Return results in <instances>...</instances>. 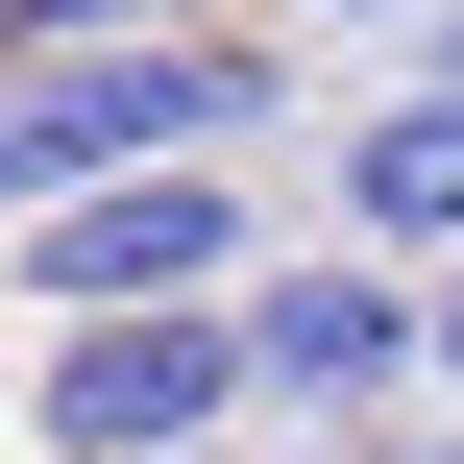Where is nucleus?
<instances>
[{"label": "nucleus", "instance_id": "nucleus-10", "mask_svg": "<svg viewBox=\"0 0 464 464\" xmlns=\"http://www.w3.org/2000/svg\"><path fill=\"white\" fill-rule=\"evenodd\" d=\"M147 464H269V440H147Z\"/></svg>", "mask_w": 464, "mask_h": 464}, {"label": "nucleus", "instance_id": "nucleus-2", "mask_svg": "<svg viewBox=\"0 0 464 464\" xmlns=\"http://www.w3.org/2000/svg\"><path fill=\"white\" fill-rule=\"evenodd\" d=\"M24 440H49V464L269 440V416H245V294H98V318H49V367H24Z\"/></svg>", "mask_w": 464, "mask_h": 464}, {"label": "nucleus", "instance_id": "nucleus-9", "mask_svg": "<svg viewBox=\"0 0 464 464\" xmlns=\"http://www.w3.org/2000/svg\"><path fill=\"white\" fill-rule=\"evenodd\" d=\"M416 73H464V0H416Z\"/></svg>", "mask_w": 464, "mask_h": 464}, {"label": "nucleus", "instance_id": "nucleus-7", "mask_svg": "<svg viewBox=\"0 0 464 464\" xmlns=\"http://www.w3.org/2000/svg\"><path fill=\"white\" fill-rule=\"evenodd\" d=\"M416 294H440V343H416V392H464V245H440V269H416Z\"/></svg>", "mask_w": 464, "mask_h": 464}, {"label": "nucleus", "instance_id": "nucleus-1", "mask_svg": "<svg viewBox=\"0 0 464 464\" xmlns=\"http://www.w3.org/2000/svg\"><path fill=\"white\" fill-rule=\"evenodd\" d=\"M294 98L269 24H98V49H0V220H49L73 171H171V147H245Z\"/></svg>", "mask_w": 464, "mask_h": 464}, {"label": "nucleus", "instance_id": "nucleus-5", "mask_svg": "<svg viewBox=\"0 0 464 464\" xmlns=\"http://www.w3.org/2000/svg\"><path fill=\"white\" fill-rule=\"evenodd\" d=\"M343 245H392V269H440L464 245V73H392V98H343Z\"/></svg>", "mask_w": 464, "mask_h": 464}, {"label": "nucleus", "instance_id": "nucleus-8", "mask_svg": "<svg viewBox=\"0 0 464 464\" xmlns=\"http://www.w3.org/2000/svg\"><path fill=\"white\" fill-rule=\"evenodd\" d=\"M294 24H318V49H343V24H416V0H294Z\"/></svg>", "mask_w": 464, "mask_h": 464}, {"label": "nucleus", "instance_id": "nucleus-4", "mask_svg": "<svg viewBox=\"0 0 464 464\" xmlns=\"http://www.w3.org/2000/svg\"><path fill=\"white\" fill-rule=\"evenodd\" d=\"M416 343H440V294H416L392 245H294V269H245V416H269V440L392 416V392H416Z\"/></svg>", "mask_w": 464, "mask_h": 464}, {"label": "nucleus", "instance_id": "nucleus-6", "mask_svg": "<svg viewBox=\"0 0 464 464\" xmlns=\"http://www.w3.org/2000/svg\"><path fill=\"white\" fill-rule=\"evenodd\" d=\"M269 464H464V392H392V416H318V440H269Z\"/></svg>", "mask_w": 464, "mask_h": 464}, {"label": "nucleus", "instance_id": "nucleus-11", "mask_svg": "<svg viewBox=\"0 0 464 464\" xmlns=\"http://www.w3.org/2000/svg\"><path fill=\"white\" fill-rule=\"evenodd\" d=\"M0 440H24V367H0Z\"/></svg>", "mask_w": 464, "mask_h": 464}, {"label": "nucleus", "instance_id": "nucleus-3", "mask_svg": "<svg viewBox=\"0 0 464 464\" xmlns=\"http://www.w3.org/2000/svg\"><path fill=\"white\" fill-rule=\"evenodd\" d=\"M0 269H24L49 318H98V294H245V269H269V196H245L220 147H171V171H73L49 220H0Z\"/></svg>", "mask_w": 464, "mask_h": 464}]
</instances>
